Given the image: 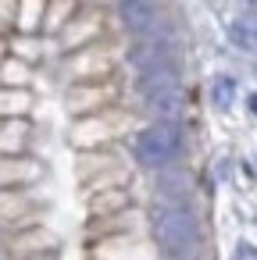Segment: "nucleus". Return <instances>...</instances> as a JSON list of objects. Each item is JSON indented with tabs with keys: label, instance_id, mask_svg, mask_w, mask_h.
Masks as SVG:
<instances>
[{
	"label": "nucleus",
	"instance_id": "nucleus-2",
	"mask_svg": "<svg viewBox=\"0 0 257 260\" xmlns=\"http://www.w3.org/2000/svg\"><path fill=\"white\" fill-rule=\"evenodd\" d=\"M179 153H182V132L175 121H154L132 136V157L139 168L164 171L175 164Z\"/></svg>",
	"mask_w": 257,
	"mask_h": 260
},
{
	"label": "nucleus",
	"instance_id": "nucleus-1",
	"mask_svg": "<svg viewBox=\"0 0 257 260\" xmlns=\"http://www.w3.org/2000/svg\"><path fill=\"white\" fill-rule=\"evenodd\" d=\"M150 232H154L157 249L172 260H189L200 246V224H196V214L189 210V203H164L161 200L154 207Z\"/></svg>",
	"mask_w": 257,
	"mask_h": 260
},
{
	"label": "nucleus",
	"instance_id": "nucleus-10",
	"mask_svg": "<svg viewBox=\"0 0 257 260\" xmlns=\"http://www.w3.org/2000/svg\"><path fill=\"white\" fill-rule=\"evenodd\" d=\"M253 160H257V157H253Z\"/></svg>",
	"mask_w": 257,
	"mask_h": 260
},
{
	"label": "nucleus",
	"instance_id": "nucleus-3",
	"mask_svg": "<svg viewBox=\"0 0 257 260\" xmlns=\"http://www.w3.org/2000/svg\"><path fill=\"white\" fill-rule=\"evenodd\" d=\"M129 61L136 64V72H150V68H168L175 64V40L164 32H150L139 36L136 47L129 50Z\"/></svg>",
	"mask_w": 257,
	"mask_h": 260
},
{
	"label": "nucleus",
	"instance_id": "nucleus-9",
	"mask_svg": "<svg viewBox=\"0 0 257 260\" xmlns=\"http://www.w3.org/2000/svg\"><path fill=\"white\" fill-rule=\"evenodd\" d=\"M253 72H257V64H253Z\"/></svg>",
	"mask_w": 257,
	"mask_h": 260
},
{
	"label": "nucleus",
	"instance_id": "nucleus-4",
	"mask_svg": "<svg viewBox=\"0 0 257 260\" xmlns=\"http://www.w3.org/2000/svg\"><path fill=\"white\" fill-rule=\"evenodd\" d=\"M118 15H122V25L136 36H150L157 32V22H161V4L157 0H122L118 4Z\"/></svg>",
	"mask_w": 257,
	"mask_h": 260
},
{
	"label": "nucleus",
	"instance_id": "nucleus-7",
	"mask_svg": "<svg viewBox=\"0 0 257 260\" xmlns=\"http://www.w3.org/2000/svg\"><path fill=\"white\" fill-rule=\"evenodd\" d=\"M229 40L236 47H243V50H257V22H232Z\"/></svg>",
	"mask_w": 257,
	"mask_h": 260
},
{
	"label": "nucleus",
	"instance_id": "nucleus-8",
	"mask_svg": "<svg viewBox=\"0 0 257 260\" xmlns=\"http://www.w3.org/2000/svg\"><path fill=\"white\" fill-rule=\"evenodd\" d=\"M246 107H250V114L257 118V93H250V100H246Z\"/></svg>",
	"mask_w": 257,
	"mask_h": 260
},
{
	"label": "nucleus",
	"instance_id": "nucleus-5",
	"mask_svg": "<svg viewBox=\"0 0 257 260\" xmlns=\"http://www.w3.org/2000/svg\"><path fill=\"white\" fill-rule=\"evenodd\" d=\"M143 100H147V111H150V114H157V121H172V118L179 114V104H182L179 86L161 89V93H150V96H143Z\"/></svg>",
	"mask_w": 257,
	"mask_h": 260
},
{
	"label": "nucleus",
	"instance_id": "nucleus-6",
	"mask_svg": "<svg viewBox=\"0 0 257 260\" xmlns=\"http://www.w3.org/2000/svg\"><path fill=\"white\" fill-rule=\"evenodd\" d=\"M232 100H236V79H232V75H218V79L211 82V104H214L218 111H229Z\"/></svg>",
	"mask_w": 257,
	"mask_h": 260
}]
</instances>
